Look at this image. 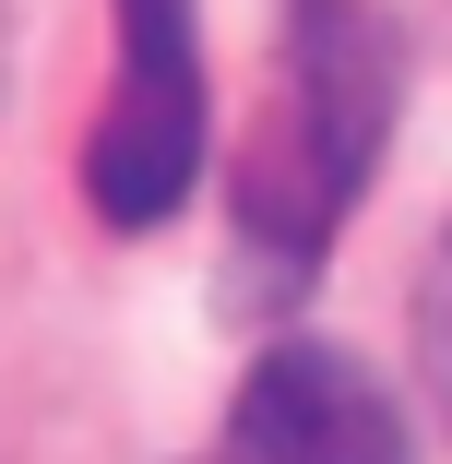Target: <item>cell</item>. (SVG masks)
<instances>
[{
	"label": "cell",
	"instance_id": "cell-1",
	"mask_svg": "<svg viewBox=\"0 0 452 464\" xmlns=\"http://www.w3.org/2000/svg\"><path fill=\"white\" fill-rule=\"evenodd\" d=\"M405 108V36L381 0H298V48H286V120L238 167V238L274 250V274L298 286L322 227L370 191V167L393 143Z\"/></svg>",
	"mask_w": 452,
	"mask_h": 464
},
{
	"label": "cell",
	"instance_id": "cell-2",
	"mask_svg": "<svg viewBox=\"0 0 452 464\" xmlns=\"http://www.w3.org/2000/svg\"><path fill=\"white\" fill-rule=\"evenodd\" d=\"M203 0H120V72H108V108L96 143H83V203H96L120 238L167 227L203 179Z\"/></svg>",
	"mask_w": 452,
	"mask_h": 464
},
{
	"label": "cell",
	"instance_id": "cell-3",
	"mask_svg": "<svg viewBox=\"0 0 452 464\" xmlns=\"http://www.w3.org/2000/svg\"><path fill=\"white\" fill-rule=\"evenodd\" d=\"M238 464H417L405 440V405L357 369L345 345H274L238 382V417H226Z\"/></svg>",
	"mask_w": 452,
	"mask_h": 464
},
{
	"label": "cell",
	"instance_id": "cell-4",
	"mask_svg": "<svg viewBox=\"0 0 452 464\" xmlns=\"http://www.w3.org/2000/svg\"><path fill=\"white\" fill-rule=\"evenodd\" d=\"M417 369H428L440 429H452V227H440V238H428V262H417Z\"/></svg>",
	"mask_w": 452,
	"mask_h": 464
},
{
	"label": "cell",
	"instance_id": "cell-5",
	"mask_svg": "<svg viewBox=\"0 0 452 464\" xmlns=\"http://www.w3.org/2000/svg\"><path fill=\"white\" fill-rule=\"evenodd\" d=\"M0 83H13V13H0Z\"/></svg>",
	"mask_w": 452,
	"mask_h": 464
}]
</instances>
